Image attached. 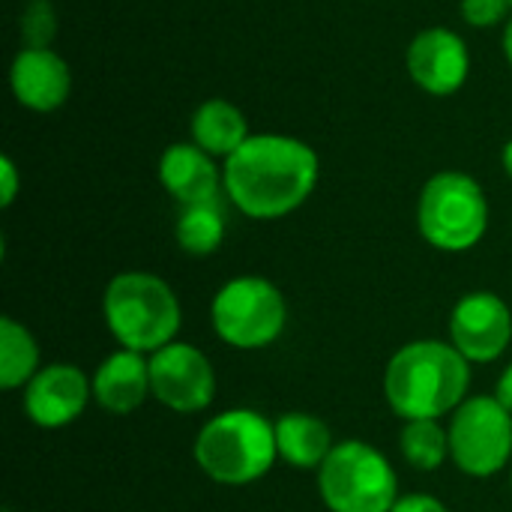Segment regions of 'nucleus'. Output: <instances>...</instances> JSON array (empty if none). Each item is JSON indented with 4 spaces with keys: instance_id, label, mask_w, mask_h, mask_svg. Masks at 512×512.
I'll return each instance as SVG.
<instances>
[{
    "instance_id": "f257e3e1",
    "label": "nucleus",
    "mask_w": 512,
    "mask_h": 512,
    "mask_svg": "<svg viewBox=\"0 0 512 512\" xmlns=\"http://www.w3.org/2000/svg\"><path fill=\"white\" fill-rule=\"evenodd\" d=\"M318 153L279 132L249 135V141L225 159L222 183L228 198L249 219H282L306 204L318 183Z\"/></svg>"
},
{
    "instance_id": "f03ea898",
    "label": "nucleus",
    "mask_w": 512,
    "mask_h": 512,
    "mask_svg": "<svg viewBox=\"0 0 512 512\" xmlns=\"http://www.w3.org/2000/svg\"><path fill=\"white\" fill-rule=\"evenodd\" d=\"M468 360L456 345L411 342L387 366L384 393L405 420H435L453 411L468 393Z\"/></svg>"
},
{
    "instance_id": "7ed1b4c3",
    "label": "nucleus",
    "mask_w": 512,
    "mask_h": 512,
    "mask_svg": "<svg viewBox=\"0 0 512 512\" xmlns=\"http://www.w3.org/2000/svg\"><path fill=\"white\" fill-rule=\"evenodd\" d=\"M276 456V426L255 411H225L210 420L195 441L201 471L225 486L264 477Z\"/></svg>"
},
{
    "instance_id": "20e7f679",
    "label": "nucleus",
    "mask_w": 512,
    "mask_h": 512,
    "mask_svg": "<svg viewBox=\"0 0 512 512\" xmlns=\"http://www.w3.org/2000/svg\"><path fill=\"white\" fill-rule=\"evenodd\" d=\"M105 318L129 351H159L180 327V303L168 282L153 273H120L105 291Z\"/></svg>"
},
{
    "instance_id": "39448f33",
    "label": "nucleus",
    "mask_w": 512,
    "mask_h": 512,
    "mask_svg": "<svg viewBox=\"0 0 512 512\" xmlns=\"http://www.w3.org/2000/svg\"><path fill=\"white\" fill-rule=\"evenodd\" d=\"M420 234L444 252L477 246L489 228V201L483 186L462 171H441L426 180L417 204Z\"/></svg>"
},
{
    "instance_id": "423d86ee",
    "label": "nucleus",
    "mask_w": 512,
    "mask_h": 512,
    "mask_svg": "<svg viewBox=\"0 0 512 512\" xmlns=\"http://www.w3.org/2000/svg\"><path fill=\"white\" fill-rule=\"evenodd\" d=\"M318 486L333 512H390L399 489L390 462L363 441L333 447L321 465Z\"/></svg>"
},
{
    "instance_id": "0eeeda50",
    "label": "nucleus",
    "mask_w": 512,
    "mask_h": 512,
    "mask_svg": "<svg viewBox=\"0 0 512 512\" xmlns=\"http://www.w3.org/2000/svg\"><path fill=\"white\" fill-rule=\"evenodd\" d=\"M285 297L279 288L258 276L228 282L213 300V327L234 348H264L285 330Z\"/></svg>"
},
{
    "instance_id": "6e6552de",
    "label": "nucleus",
    "mask_w": 512,
    "mask_h": 512,
    "mask_svg": "<svg viewBox=\"0 0 512 512\" xmlns=\"http://www.w3.org/2000/svg\"><path fill=\"white\" fill-rule=\"evenodd\" d=\"M512 453L510 411L492 399L477 396L465 402L450 426V456L471 477L498 474Z\"/></svg>"
},
{
    "instance_id": "1a4fd4ad",
    "label": "nucleus",
    "mask_w": 512,
    "mask_h": 512,
    "mask_svg": "<svg viewBox=\"0 0 512 512\" xmlns=\"http://www.w3.org/2000/svg\"><path fill=\"white\" fill-rule=\"evenodd\" d=\"M150 390L171 411L192 414L213 402L216 378L198 348L171 342L159 348L150 360Z\"/></svg>"
},
{
    "instance_id": "9d476101",
    "label": "nucleus",
    "mask_w": 512,
    "mask_h": 512,
    "mask_svg": "<svg viewBox=\"0 0 512 512\" xmlns=\"http://www.w3.org/2000/svg\"><path fill=\"white\" fill-rule=\"evenodd\" d=\"M411 81L432 96H453L465 87L471 72V51L450 27L420 30L405 54Z\"/></svg>"
},
{
    "instance_id": "9b49d317",
    "label": "nucleus",
    "mask_w": 512,
    "mask_h": 512,
    "mask_svg": "<svg viewBox=\"0 0 512 512\" xmlns=\"http://www.w3.org/2000/svg\"><path fill=\"white\" fill-rule=\"evenodd\" d=\"M453 345L465 360L489 363L504 354L512 336V315L507 303L489 291H477L459 300L450 318Z\"/></svg>"
},
{
    "instance_id": "f8f14e48",
    "label": "nucleus",
    "mask_w": 512,
    "mask_h": 512,
    "mask_svg": "<svg viewBox=\"0 0 512 512\" xmlns=\"http://www.w3.org/2000/svg\"><path fill=\"white\" fill-rule=\"evenodd\" d=\"M9 87L21 108L51 114L72 93V69L54 48H21L9 66Z\"/></svg>"
},
{
    "instance_id": "ddd939ff",
    "label": "nucleus",
    "mask_w": 512,
    "mask_h": 512,
    "mask_svg": "<svg viewBox=\"0 0 512 512\" xmlns=\"http://www.w3.org/2000/svg\"><path fill=\"white\" fill-rule=\"evenodd\" d=\"M90 387L78 366L54 363L36 372L24 393V408L30 420L42 429H60L72 423L87 405Z\"/></svg>"
},
{
    "instance_id": "4468645a",
    "label": "nucleus",
    "mask_w": 512,
    "mask_h": 512,
    "mask_svg": "<svg viewBox=\"0 0 512 512\" xmlns=\"http://www.w3.org/2000/svg\"><path fill=\"white\" fill-rule=\"evenodd\" d=\"M159 183L183 207L219 201V189H225L216 159L192 141L171 144L159 156Z\"/></svg>"
},
{
    "instance_id": "2eb2a0df",
    "label": "nucleus",
    "mask_w": 512,
    "mask_h": 512,
    "mask_svg": "<svg viewBox=\"0 0 512 512\" xmlns=\"http://www.w3.org/2000/svg\"><path fill=\"white\" fill-rule=\"evenodd\" d=\"M147 393H150V363H144V357L129 348L111 354L93 378L96 402L114 414L135 411Z\"/></svg>"
},
{
    "instance_id": "dca6fc26",
    "label": "nucleus",
    "mask_w": 512,
    "mask_h": 512,
    "mask_svg": "<svg viewBox=\"0 0 512 512\" xmlns=\"http://www.w3.org/2000/svg\"><path fill=\"white\" fill-rule=\"evenodd\" d=\"M189 132H192V144H198L213 159L234 156L252 135L249 123H246V114L228 99L201 102L195 108L192 120H189Z\"/></svg>"
},
{
    "instance_id": "f3484780",
    "label": "nucleus",
    "mask_w": 512,
    "mask_h": 512,
    "mask_svg": "<svg viewBox=\"0 0 512 512\" xmlns=\"http://www.w3.org/2000/svg\"><path fill=\"white\" fill-rule=\"evenodd\" d=\"M276 450L288 465L309 471L327 462V456L333 453V438H330V429L318 417L285 414L276 423Z\"/></svg>"
},
{
    "instance_id": "a211bd4d",
    "label": "nucleus",
    "mask_w": 512,
    "mask_h": 512,
    "mask_svg": "<svg viewBox=\"0 0 512 512\" xmlns=\"http://www.w3.org/2000/svg\"><path fill=\"white\" fill-rule=\"evenodd\" d=\"M225 240V213L216 201L183 207L177 219V243L189 255H210Z\"/></svg>"
},
{
    "instance_id": "6ab92c4d",
    "label": "nucleus",
    "mask_w": 512,
    "mask_h": 512,
    "mask_svg": "<svg viewBox=\"0 0 512 512\" xmlns=\"http://www.w3.org/2000/svg\"><path fill=\"white\" fill-rule=\"evenodd\" d=\"M36 363H39V348L33 336L12 318H3L0 321V384L12 390L30 381L36 375Z\"/></svg>"
},
{
    "instance_id": "aec40b11",
    "label": "nucleus",
    "mask_w": 512,
    "mask_h": 512,
    "mask_svg": "<svg viewBox=\"0 0 512 512\" xmlns=\"http://www.w3.org/2000/svg\"><path fill=\"white\" fill-rule=\"evenodd\" d=\"M402 453L420 471H435L450 456V435L435 420H408L402 432Z\"/></svg>"
},
{
    "instance_id": "412c9836",
    "label": "nucleus",
    "mask_w": 512,
    "mask_h": 512,
    "mask_svg": "<svg viewBox=\"0 0 512 512\" xmlns=\"http://www.w3.org/2000/svg\"><path fill=\"white\" fill-rule=\"evenodd\" d=\"M21 48H51L57 36V12L51 0H27L18 18Z\"/></svg>"
},
{
    "instance_id": "4be33fe9",
    "label": "nucleus",
    "mask_w": 512,
    "mask_h": 512,
    "mask_svg": "<svg viewBox=\"0 0 512 512\" xmlns=\"http://www.w3.org/2000/svg\"><path fill=\"white\" fill-rule=\"evenodd\" d=\"M462 18L471 27H498L501 21H510V0H462Z\"/></svg>"
},
{
    "instance_id": "5701e85b",
    "label": "nucleus",
    "mask_w": 512,
    "mask_h": 512,
    "mask_svg": "<svg viewBox=\"0 0 512 512\" xmlns=\"http://www.w3.org/2000/svg\"><path fill=\"white\" fill-rule=\"evenodd\" d=\"M18 195V168L9 156H0V204L9 207Z\"/></svg>"
},
{
    "instance_id": "b1692460",
    "label": "nucleus",
    "mask_w": 512,
    "mask_h": 512,
    "mask_svg": "<svg viewBox=\"0 0 512 512\" xmlns=\"http://www.w3.org/2000/svg\"><path fill=\"white\" fill-rule=\"evenodd\" d=\"M390 512H447V507L429 495H408V498H399Z\"/></svg>"
},
{
    "instance_id": "393cba45",
    "label": "nucleus",
    "mask_w": 512,
    "mask_h": 512,
    "mask_svg": "<svg viewBox=\"0 0 512 512\" xmlns=\"http://www.w3.org/2000/svg\"><path fill=\"white\" fill-rule=\"evenodd\" d=\"M495 399L512 414V366L501 375V381H498V396H495Z\"/></svg>"
},
{
    "instance_id": "a878e982",
    "label": "nucleus",
    "mask_w": 512,
    "mask_h": 512,
    "mask_svg": "<svg viewBox=\"0 0 512 512\" xmlns=\"http://www.w3.org/2000/svg\"><path fill=\"white\" fill-rule=\"evenodd\" d=\"M504 54H507V60H510L512 66V18L504 24Z\"/></svg>"
},
{
    "instance_id": "bb28decb",
    "label": "nucleus",
    "mask_w": 512,
    "mask_h": 512,
    "mask_svg": "<svg viewBox=\"0 0 512 512\" xmlns=\"http://www.w3.org/2000/svg\"><path fill=\"white\" fill-rule=\"evenodd\" d=\"M501 162H504V171L512 177V138L507 141V147H504V153H501Z\"/></svg>"
},
{
    "instance_id": "cd10ccee",
    "label": "nucleus",
    "mask_w": 512,
    "mask_h": 512,
    "mask_svg": "<svg viewBox=\"0 0 512 512\" xmlns=\"http://www.w3.org/2000/svg\"><path fill=\"white\" fill-rule=\"evenodd\" d=\"M510 3H512V0H510Z\"/></svg>"
}]
</instances>
